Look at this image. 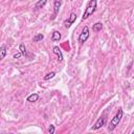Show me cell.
Segmentation results:
<instances>
[{
    "mask_svg": "<svg viewBox=\"0 0 134 134\" xmlns=\"http://www.w3.org/2000/svg\"><path fill=\"white\" fill-rule=\"evenodd\" d=\"M121 117H122V109L119 108L117 113L114 115V117H112V119H111V121H110V124L108 126V131H113L116 128V126L119 124Z\"/></svg>",
    "mask_w": 134,
    "mask_h": 134,
    "instance_id": "6da1fadb",
    "label": "cell"
},
{
    "mask_svg": "<svg viewBox=\"0 0 134 134\" xmlns=\"http://www.w3.org/2000/svg\"><path fill=\"white\" fill-rule=\"evenodd\" d=\"M54 130H55V129H54V126H53V125H50V126H49V129H48V132H49L50 134H53V133H54Z\"/></svg>",
    "mask_w": 134,
    "mask_h": 134,
    "instance_id": "2e32d148",
    "label": "cell"
},
{
    "mask_svg": "<svg viewBox=\"0 0 134 134\" xmlns=\"http://www.w3.org/2000/svg\"><path fill=\"white\" fill-rule=\"evenodd\" d=\"M27 102H29V103H35V102H37L38 99H39V95H38V93H32V94H30L29 96H27Z\"/></svg>",
    "mask_w": 134,
    "mask_h": 134,
    "instance_id": "ba28073f",
    "label": "cell"
},
{
    "mask_svg": "<svg viewBox=\"0 0 134 134\" xmlns=\"http://www.w3.org/2000/svg\"><path fill=\"white\" fill-rule=\"evenodd\" d=\"M19 49H20V52L22 53V55H26V49H25V46H24V44H20V46H19Z\"/></svg>",
    "mask_w": 134,
    "mask_h": 134,
    "instance_id": "5bb4252c",
    "label": "cell"
},
{
    "mask_svg": "<svg viewBox=\"0 0 134 134\" xmlns=\"http://www.w3.org/2000/svg\"><path fill=\"white\" fill-rule=\"evenodd\" d=\"M51 40L53 42H57V41H60L61 40V34L58 31V30H54L52 32V36H51Z\"/></svg>",
    "mask_w": 134,
    "mask_h": 134,
    "instance_id": "9c48e42d",
    "label": "cell"
},
{
    "mask_svg": "<svg viewBox=\"0 0 134 134\" xmlns=\"http://www.w3.org/2000/svg\"><path fill=\"white\" fill-rule=\"evenodd\" d=\"M53 52L58 55V60H59L60 62H62V61H63V54H62V51H61V49L59 48V46H54V47H53Z\"/></svg>",
    "mask_w": 134,
    "mask_h": 134,
    "instance_id": "52a82bcc",
    "label": "cell"
},
{
    "mask_svg": "<svg viewBox=\"0 0 134 134\" xmlns=\"http://www.w3.org/2000/svg\"><path fill=\"white\" fill-rule=\"evenodd\" d=\"M6 51H7V48L5 45L0 46V61L4 59V57L6 55Z\"/></svg>",
    "mask_w": 134,
    "mask_h": 134,
    "instance_id": "30bf717a",
    "label": "cell"
},
{
    "mask_svg": "<svg viewBox=\"0 0 134 134\" xmlns=\"http://www.w3.org/2000/svg\"><path fill=\"white\" fill-rule=\"evenodd\" d=\"M54 75H55V72H53V71H52V72H50V73H48V74H46V75L44 76V80H45V81H48V80H50V79H52V77H53Z\"/></svg>",
    "mask_w": 134,
    "mask_h": 134,
    "instance_id": "9a60e30c",
    "label": "cell"
},
{
    "mask_svg": "<svg viewBox=\"0 0 134 134\" xmlns=\"http://www.w3.org/2000/svg\"><path fill=\"white\" fill-rule=\"evenodd\" d=\"M61 4H62V1L61 0H54V3H53V16H55L59 13L60 7H61Z\"/></svg>",
    "mask_w": 134,
    "mask_h": 134,
    "instance_id": "8992f818",
    "label": "cell"
},
{
    "mask_svg": "<svg viewBox=\"0 0 134 134\" xmlns=\"http://www.w3.org/2000/svg\"><path fill=\"white\" fill-rule=\"evenodd\" d=\"M75 19H76V15H75L74 13H71L70 16L64 21V26H65L66 28H69V27L73 24V22L75 21Z\"/></svg>",
    "mask_w": 134,
    "mask_h": 134,
    "instance_id": "5b68a950",
    "label": "cell"
},
{
    "mask_svg": "<svg viewBox=\"0 0 134 134\" xmlns=\"http://www.w3.org/2000/svg\"><path fill=\"white\" fill-rule=\"evenodd\" d=\"M89 36H90V34H89V27H88V26H84V28H83L82 32L80 34L79 42H80L81 44H83L84 42H86V41L88 40Z\"/></svg>",
    "mask_w": 134,
    "mask_h": 134,
    "instance_id": "277c9868",
    "label": "cell"
},
{
    "mask_svg": "<svg viewBox=\"0 0 134 134\" xmlns=\"http://www.w3.org/2000/svg\"><path fill=\"white\" fill-rule=\"evenodd\" d=\"M103 28V24L100 23V22H96L94 25H93V27H92V30L93 31H95V32H97V31H100V29Z\"/></svg>",
    "mask_w": 134,
    "mask_h": 134,
    "instance_id": "8fae6325",
    "label": "cell"
},
{
    "mask_svg": "<svg viewBox=\"0 0 134 134\" xmlns=\"http://www.w3.org/2000/svg\"><path fill=\"white\" fill-rule=\"evenodd\" d=\"M21 55H22V53H21V52L19 51L18 53H16V54H14V59H19V58H20Z\"/></svg>",
    "mask_w": 134,
    "mask_h": 134,
    "instance_id": "e0dca14e",
    "label": "cell"
},
{
    "mask_svg": "<svg viewBox=\"0 0 134 134\" xmlns=\"http://www.w3.org/2000/svg\"><path fill=\"white\" fill-rule=\"evenodd\" d=\"M46 2H47V0H39L36 4H35V8H42L45 4H46Z\"/></svg>",
    "mask_w": 134,
    "mask_h": 134,
    "instance_id": "7c38bea8",
    "label": "cell"
},
{
    "mask_svg": "<svg viewBox=\"0 0 134 134\" xmlns=\"http://www.w3.org/2000/svg\"><path fill=\"white\" fill-rule=\"evenodd\" d=\"M106 121H107V112H105V113L96 120V122H95L94 126L92 127V130H98L99 128H102L103 126L106 125Z\"/></svg>",
    "mask_w": 134,
    "mask_h": 134,
    "instance_id": "3957f363",
    "label": "cell"
},
{
    "mask_svg": "<svg viewBox=\"0 0 134 134\" xmlns=\"http://www.w3.org/2000/svg\"><path fill=\"white\" fill-rule=\"evenodd\" d=\"M43 38H44V36H43L42 34H37V35L34 37V42H39V41L43 40Z\"/></svg>",
    "mask_w": 134,
    "mask_h": 134,
    "instance_id": "4fadbf2b",
    "label": "cell"
},
{
    "mask_svg": "<svg viewBox=\"0 0 134 134\" xmlns=\"http://www.w3.org/2000/svg\"><path fill=\"white\" fill-rule=\"evenodd\" d=\"M96 9V0H90L87 4V7L84 12V15H83V20L87 19L88 17H90Z\"/></svg>",
    "mask_w": 134,
    "mask_h": 134,
    "instance_id": "7a4b0ae2",
    "label": "cell"
}]
</instances>
